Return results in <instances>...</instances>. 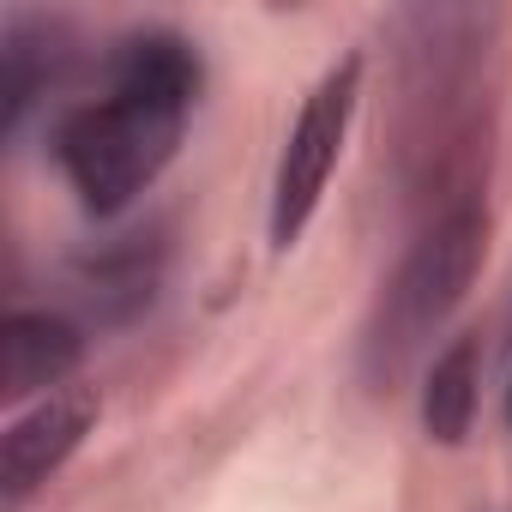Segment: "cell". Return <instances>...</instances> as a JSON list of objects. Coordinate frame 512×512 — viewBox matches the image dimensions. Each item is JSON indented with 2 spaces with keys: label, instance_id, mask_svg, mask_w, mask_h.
I'll use <instances>...</instances> for the list:
<instances>
[{
  "label": "cell",
  "instance_id": "cell-1",
  "mask_svg": "<svg viewBox=\"0 0 512 512\" xmlns=\"http://www.w3.org/2000/svg\"><path fill=\"white\" fill-rule=\"evenodd\" d=\"M205 91V61L181 31L145 25L109 49V91L67 109L55 127L61 175L97 217L127 211L181 151L193 103Z\"/></svg>",
  "mask_w": 512,
  "mask_h": 512
},
{
  "label": "cell",
  "instance_id": "cell-2",
  "mask_svg": "<svg viewBox=\"0 0 512 512\" xmlns=\"http://www.w3.org/2000/svg\"><path fill=\"white\" fill-rule=\"evenodd\" d=\"M422 31L404 79V175L428 217L482 205L488 175V115H494V55L476 43L494 13H416Z\"/></svg>",
  "mask_w": 512,
  "mask_h": 512
},
{
  "label": "cell",
  "instance_id": "cell-3",
  "mask_svg": "<svg viewBox=\"0 0 512 512\" xmlns=\"http://www.w3.org/2000/svg\"><path fill=\"white\" fill-rule=\"evenodd\" d=\"M482 260H488V211L482 205L440 211L416 229V241L398 253L392 278L380 284V296L362 320V344H356V374L374 398H392L422 368L428 344L470 296Z\"/></svg>",
  "mask_w": 512,
  "mask_h": 512
},
{
  "label": "cell",
  "instance_id": "cell-4",
  "mask_svg": "<svg viewBox=\"0 0 512 512\" xmlns=\"http://www.w3.org/2000/svg\"><path fill=\"white\" fill-rule=\"evenodd\" d=\"M356 109H362V55H344L314 79V91L302 97V109L284 133L278 175H272V211H266V235L278 253H290L308 235V223L344 163Z\"/></svg>",
  "mask_w": 512,
  "mask_h": 512
},
{
  "label": "cell",
  "instance_id": "cell-5",
  "mask_svg": "<svg viewBox=\"0 0 512 512\" xmlns=\"http://www.w3.org/2000/svg\"><path fill=\"white\" fill-rule=\"evenodd\" d=\"M97 416H103L97 386H61V392L37 398L25 416H13L7 434H0V506L19 512L85 446V434L97 428Z\"/></svg>",
  "mask_w": 512,
  "mask_h": 512
},
{
  "label": "cell",
  "instance_id": "cell-6",
  "mask_svg": "<svg viewBox=\"0 0 512 512\" xmlns=\"http://www.w3.org/2000/svg\"><path fill=\"white\" fill-rule=\"evenodd\" d=\"M79 31L55 13H7L0 25V127L19 133L31 103L79 67Z\"/></svg>",
  "mask_w": 512,
  "mask_h": 512
},
{
  "label": "cell",
  "instance_id": "cell-7",
  "mask_svg": "<svg viewBox=\"0 0 512 512\" xmlns=\"http://www.w3.org/2000/svg\"><path fill=\"white\" fill-rule=\"evenodd\" d=\"M85 362V332L67 314L49 308H19L0 326V398H49L61 386H73Z\"/></svg>",
  "mask_w": 512,
  "mask_h": 512
},
{
  "label": "cell",
  "instance_id": "cell-8",
  "mask_svg": "<svg viewBox=\"0 0 512 512\" xmlns=\"http://www.w3.org/2000/svg\"><path fill=\"white\" fill-rule=\"evenodd\" d=\"M482 410V332H458L422 368V434L434 446H464Z\"/></svg>",
  "mask_w": 512,
  "mask_h": 512
},
{
  "label": "cell",
  "instance_id": "cell-9",
  "mask_svg": "<svg viewBox=\"0 0 512 512\" xmlns=\"http://www.w3.org/2000/svg\"><path fill=\"white\" fill-rule=\"evenodd\" d=\"M157 272H163L157 241L151 235H127L121 247L85 260V290H91V302H103L121 320V314H133V308H145L157 296Z\"/></svg>",
  "mask_w": 512,
  "mask_h": 512
},
{
  "label": "cell",
  "instance_id": "cell-10",
  "mask_svg": "<svg viewBox=\"0 0 512 512\" xmlns=\"http://www.w3.org/2000/svg\"><path fill=\"white\" fill-rule=\"evenodd\" d=\"M506 416H512V392H506Z\"/></svg>",
  "mask_w": 512,
  "mask_h": 512
},
{
  "label": "cell",
  "instance_id": "cell-11",
  "mask_svg": "<svg viewBox=\"0 0 512 512\" xmlns=\"http://www.w3.org/2000/svg\"><path fill=\"white\" fill-rule=\"evenodd\" d=\"M506 338H512V320H506Z\"/></svg>",
  "mask_w": 512,
  "mask_h": 512
}]
</instances>
